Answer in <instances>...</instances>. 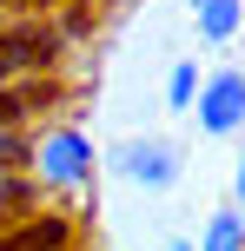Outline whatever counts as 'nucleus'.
Returning a JSON list of instances; mask_svg holds the SVG:
<instances>
[{
	"instance_id": "1",
	"label": "nucleus",
	"mask_w": 245,
	"mask_h": 251,
	"mask_svg": "<svg viewBox=\"0 0 245 251\" xmlns=\"http://www.w3.org/2000/svg\"><path fill=\"white\" fill-rule=\"evenodd\" d=\"M33 172H40V185H53V192L93 185V139L80 132V126H53L33 146Z\"/></svg>"
},
{
	"instance_id": "2",
	"label": "nucleus",
	"mask_w": 245,
	"mask_h": 251,
	"mask_svg": "<svg viewBox=\"0 0 245 251\" xmlns=\"http://www.w3.org/2000/svg\"><path fill=\"white\" fill-rule=\"evenodd\" d=\"M106 159H113L119 178H133V185H146V192H172V185L186 178L179 146H172V139H159V132H153V139H119Z\"/></svg>"
},
{
	"instance_id": "3",
	"label": "nucleus",
	"mask_w": 245,
	"mask_h": 251,
	"mask_svg": "<svg viewBox=\"0 0 245 251\" xmlns=\"http://www.w3.org/2000/svg\"><path fill=\"white\" fill-rule=\"evenodd\" d=\"M192 113H199V132H212V139L245 132V73H239V66H219V73H206V79H199Z\"/></svg>"
},
{
	"instance_id": "4",
	"label": "nucleus",
	"mask_w": 245,
	"mask_h": 251,
	"mask_svg": "<svg viewBox=\"0 0 245 251\" xmlns=\"http://www.w3.org/2000/svg\"><path fill=\"white\" fill-rule=\"evenodd\" d=\"M239 20H245L239 0H192V26H199V40H212V47H225V40L239 33Z\"/></svg>"
},
{
	"instance_id": "5",
	"label": "nucleus",
	"mask_w": 245,
	"mask_h": 251,
	"mask_svg": "<svg viewBox=\"0 0 245 251\" xmlns=\"http://www.w3.org/2000/svg\"><path fill=\"white\" fill-rule=\"evenodd\" d=\"M199 245L206 251H245V205H219V212L206 218V231H199Z\"/></svg>"
},
{
	"instance_id": "6",
	"label": "nucleus",
	"mask_w": 245,
	"mask_h": 251,
	"mask_svg": "<svg viewBox=\"0 0 245 251\" xmlns=\"http://www.w3.org/2000/svg\"><path fill=\"white\" fill-rule=\"evenodd\" d=\"M192 100H199V60H179L166 73V106L172 113H192Z\"/></svg>"
},
{
	"instance_id": "7",
	"label": "nucleus",
	"mask_w": 245,
	"mask_h": 251,
	"mask_svg": "<svg viewBox=\"0 0 245 251\" xmlns=\"http://www.w3.org/2000/svg\"><path fill=\"white\" fill-rule=\"evenodd\" d=\"M66 238H73V231H66L60 218H47V225H27V231H20V245H66Z\"/></svg>"
},
{
	"instance_id": "8",
	"label": "nucleus",
	"mask_w": 245,
	"mask_h": 251,
	"mask_svg": "<svg viewBox=\"0 0 245 251\" xmlns=\"http://www.w3.org/2000/svg\"><path fill=\"white\" fill-rule=\"evenodd\" d=\"M232 199L245 205V146H239V165H232Z\"/></svg>"
},
{
	"instance_id": "9",
	"label": "nucleus",
	"mask_w": 245,
	"mask_h": 251,
	"mask_svg": "<svg viewBox=\"0 0 245 251\" xmlns=\"http://www.w3.org/2000/svg\"><path fill=\"white\" fill-rule=\"evenodd\" d=\"M13 152H20V139H13V132H0V159H13Z\"/></svg>"
}]
</instances>
